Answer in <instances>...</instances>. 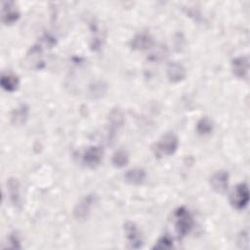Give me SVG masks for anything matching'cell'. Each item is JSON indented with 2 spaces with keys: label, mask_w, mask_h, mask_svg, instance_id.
<instances>
[{
  "label": "cell",
  "mask_w": 250,
  "mask_h": 250,
  "mask_svg": "<svg viewBox=\"0 0 250 250\" xmlns=\"http://www.w3.org/2000/svg\"><path fill=\"white\" fill-rule=\"evenodd\" d=\"M174 222L175 229L180 238L187 236L193 228V218L185 206L177 208L174 212Z\"/></svg>",
  "instance_id": "obj_1"
},
{
  "label": "cell",
  "mask_w": 250,
  "mask_h": 250,
  "mask_svg": "<svg viewBox=\"0 0 250 250\" xmlns=\"http://www.w3.org/2000/svg\"><path fill=\"white\" fill-rule=\"evenodd\" d=\"M178 146V137L173 132H168L165 135H163L155 144V146L153 148L154 154L157 157L171 155L177 150Z\"/></svg>",
  "instance_id": "obj_2"
},
{
  "label": "cell",
  "mask_w": 250,
  "mask_h": 250,
  "mask_svg": "<svg viewBox=\"0 0 250 250\" xmlns=\"http://www.w3.org/2000/svg\"><path fill=\"white\" fill-rule=\"evenodd\" d=\"M230 204L233 208L241 210L246 207L249 201V190L248 186L245 183L238 184L232 190L229 197Z\"/></svg>",
  "instance_id": "obj_3"
},
{
  "label": "cell",
  "mask_w": 250,
  "mask_h": 250,
  "mask_svg": "<svg viewBox=\"0 0 250 250\" xmlns=\"http://www.w3.org/2000/svg\"><path fill=\"white\" fill-rule=\"evenodd\" d=\"M124 231L128 241L129 248L139 249L142 247L143 238L141 231L139 230L137 225L133 222H127L124 224Z\"/></svg>",
  "instance_id": "obj_4"
},
{
  "label": "cell",
  "mask_w": 250,
  "mask_h": 250,
  "mask_svg": "<svg viewBox=\"0 0 250 250\" xmlns=\"http://www.w3.org/2000/svg\"><path fill=\"white\" fill-rule=\"evenodd\" d=\"M104 156V149L99 146H89L83 154V162L86 166L90 168H95L98 166Z\"/></svg>",
  "instance_id": "obj_5"
},
{
  "label": "cell",
  "mask_w": 250,
  "mask_h": 250,
  "mask_svg": "<svg viewBox=\"0 0 250 250\" xmlns=\"http://www.w3.org/2000/svg\"><path fill=\"white\" fill-rule=\"evenodd\" d=\"M210 186L218 193H224L229 187V173L225 170L215 172L209 180Z\"/></svg>",
  "instance_id": "obj_6"
},
{
  "label": "cell",
  "mask_w": 250,
  "mask_h": 250,
  "mask_svg": "<svg viewBox=\"0 0 250 250\" xmlns=\"http://www.w3.org/2000/svg\"><path fill=\"white\" fill-rule=\"evenodd\" d=\"M20 18V12L13 1H4L2 3L1 20L5 24H12Z\"/></svg>",
  "instance_id": "obj_7"
},
{
  "label": "cell",
  "mask_w": 250,
  "mask_h": 250,
  "mask_svg": "<svg viewBox=\"0 0 250 250\" xmlns=\"http://www.w3.org/2000/svg\"><path fill=\"white\" fill-rule=\"evenodd\" d=\"M95 195L89 194L76 204L73 210V214L77 220H85L88 218L91 212V208L95 202Z\"/></svg>",
  "instance_id": "obj_8"
},
{
  "label": "cell",
  "mask_w": 250,
  "mask_h": 250,
  "mask_svg": "<svg viewBox=\"0 0 250 250\" xmlns=\"http://www.w3.org/2000/svg\"><path fill=\"white\" fill-rule=\"evenodd\" d=\"M124 114L119 107H113L108 113V126H109V138L111 139L115 132L124 124Z\"/></svg>",
  "instance_id": "obj_9"
},
{
  "label": "cell",
  "mask_w": 250,
  "mask_h": 250,
  "mask_svg": "<svg viewBox=\"0 0 250 250\" xmlns=\"http://www.w3.org/2000/svg\"><path fill=\"white\" fill-rule=\"evenodd\" d=\"M231 69L235 76L239 78H246L249 70V60L245 56L236 57L231 61Z\"/></svg>",
  "instance_id": "obj_10"
},
{
  "label": "cell",
  "mask_w": 250,
  "mask_h": 250,
  "mask_svg": "<svg viewBox=\"0 0 250 250\" xmlns=\"http://www.w3.org/2000/svg\"><path fill=\"white\" fill-rule=\"evenodd\" d=\"M153 44L151 36L147 33H139L131 40V47L133 50H146Z\"/></svg>",
  "instance_id": "obj_11"
},
{
  "label": "cell",
  "mask_w": 250,
  "mask_h": 250,
  "mask_svg": "<svg viewBox=\"0 0 250 250\" xmlns=\"http://www.w3.org/2000/svg\"><path fill=\"white\" fill-rule=\"evenodd\" d=\"M167 76L171 82H180L186 77V69L178 62H171L167 67Z\"/></svg>",
  "instance_id": "obj_12"
},
{
  "label": "cell",
  "mask_w": 250,
  "mask_h": 250,
  "mask_svg": "<svg viewBox=\"0 0 250 250\" xmlns=\"http://www.w3.org/2000/svg\"><path fill=\"white\" fill-rule=\"evenodd\" d=\"M28 117V107L25 104H21L14 108L11 113V121L16 126H21L25 123Z\"/></svg>",
  "instance_id": "obj_13"
},
{
  "label": "cell",
  "mask_w": 250,
  "mask_h": 250,
  "mask_svg": "<svg viewBox=\"0 0 250 250\" xmlns=\"http://www.w3.org/2000/svg\"><path fill=\"white\" fill-rule=\"evenodd\" d=\"M124 177L126 182L132 185H141L145 182L146 178V171L142 168H133L128 170Z\"/></svg>",
  "instance_id": "obj_14"
},
{
  "label": "cell",
  "mask_w": 250,
  "mask_h": 250,
  "mask_svg": "<svg viewBox=\"0 0 250 250\" xmlns=\"http://www.w3.org/2000/svg\"><path fill=\"white\" fill-rule=\"evenodd\" d=\"M0 84L1 87L7 92H14L19 87V77L12 73H3L0 78Z\"/></svg>",
  "instance_id": "obj_15"
},
{
  "label": "cell",
  "mask_w": 250,
  "mask_h": 250,
  "mask_svg": "<svg viewBox=\"0 0 250 250\" xmlns=\"http://www.w3.org/2000/svg\"><path fill=\"white\" fill-rule=\"evenodd\" d=\"M7 187L9 189V195L12 202L15 205L20 203V189H19V181L16 178H10L7 182Z\"/></svg>",
  "instance_id": "obj_16"
},
{
  "label": "cell",
  "mask_w": 250,
  "mask_h": 250,
  "mask_svg": "<svg viewBox=\"0 0 250 250\" xmlns=\"http://www.w3.org/2000/svg\"><path fill=\"white\" fill-rule=\"evenodd\" d=\"M213 131V122L207 117H201L196 123V132L199 135H208Z\"/></svg>",
  "instance_id": "obj_17"
},
{
  "label": "cell",
  "mask_w": 250,
  "mask_h": 250,
  "mask_svg": "<svg viewBox=\"0 0 250 250\" xmlns=\"http://www.w3.org/2000/svg\"><path fill=\"white\" fill-rule=\"evenodd\" d=\"M129 162V154L125 149H118L112 155V164L115 167L121 168Z\"/></svg>",
  "instance_id": "obj_18"
},
{
  "label": "cell",
  "mask_w": 250,
  "mask_h": 250,
  "mask_svg": "<svg viewBox=\"0 0 250 250\" xmlns=\"http://www.w3.org/2000/svg\"><path fill=\"white\" fill-rule=\"evenodd\" d=\"M173 248V239L165 234L158 238V240L155 242L152 249H159V250H168Z\"/></svg>",
  "instance_id": "obj_19"
},
{
  "label": "cell",
  "mask_w": 250,
  "mask_h": 250,
  "mask_svg": "<svg viewBox=\"0 0 250 250\" xmlns=\"http://www.w3.org/2000/svg\"><path fill=\"white\" fill-rule=\"evenodd\" d=\"M8 242H9L8 247H10V248H15V249H20V248H21L19 238H18V236H17L16 234H14V233L9 236Z\"/></svg>",
  "instance_id": "obj_20"
}]
</instances>
